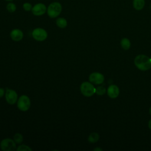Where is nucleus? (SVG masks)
<instances>
[{"label":"nucleus","instance_id":"412c9836","mask_svg":"<svg viewBox=\"0 0 151 151\" xmlns=\"http://www.w3.org/2000/svg\"><path fill=\"white\" fill-rule=\"evenodd\" d=\"M5 94V91L4 88L0 87V98H1L2 97H3Z\"/></svg>","mask_w":151,"mask_h":151},{"label":"nucleus","instance_id":"1a4fd4ad","mask_svg":"<svg viewBox=\"0 0 151 151\" xmlns=\"http://www.w3.org/2000/svg\"><path fill=\"white\" fill-rule=\"evenodd\" d=\"M47 8L44 4L39 3L35 5L31 9L32 13L35 16L42 15L46 12Z\"/></svg>","mask_w":151,"mask_h":151},{"label":"nucleus","instance_id":"9d476101","mask_svg":"<svg viewBox=\"0 0 151 151\" xmlns=\"http://www.w3.org/2000/svg\"><path fill=\"white\" fill-rule=\"evenodd\" d=\"M107 95L111 99H115L119 94V88L116 85H110L107 90Z\"/></svg>","mask_w":151,"mask_h":151},{"label":"nucleus","instance_id":"a878e982","mask_svg":"<svg viewBox=\"0 0 151 151\" xmlns=\"http://www.w3.org/2000/svg\"></svg>","mask_w":151,"mask_h":151},{"label":"nucleus","instance_id":"f257e3e1","mask_svg":"<svg viewBox=\"0 0 151 151\" xmlns=\"http://www.w3.org/2000/svg\"><path fill=\"white\" fill-rule=\"evenodd\" d=\"M136 67L141 71H147L151 68V58L144 54L137 55L134 60Z\"/></svg>","mask_w":151,"mask_h":151},{"label":"nucleus","instance_id":"7ed1b4c3","mask_svg":"<svg viewBox=\"0 0 151 151\" xmlns=\"http://www.w3.org/2000/svg\"><path fill=\"white\" fill-rule=\"evenodd\" d=\"M62 11V6L59 2H52L49 5L47 8V14L52 18L57 17Z\"/></svg>","mask_w":151,"mask_h":151},{"label":"nucleus","instance_id":"6e6552de","mask_svg":"<svg viewBox=\"0 0 151 151\" xmlns=\"http://www.w3.org/2000/svg\"><path fill=\"white\" fill-rule=\"evenodd\" d=\"M89 81L94 84H101L104 82V76L98 72H94L90 74L88 77Z\"/></svg>","mask_w":151,"mask_h":151},{"label":"nucleus","instance_id":"f03ea898","mask_svg":"<svg viewBox=\"0 0 151 151\" xmlns=\"http://www.w3.org/2000/svg\"><path fill=\"white\" fill-rule=\"evenodd\" d=\"M80 88L81 94L85 97H91L96 93V88L91 83L88 81L82 83Z\"/></svg>","mask_w":151,"mask_h":151},{"label":"nucleus","instance_id":"ddd939ff","mask_svg":"<svg viewBox=\"0 0 151 151\" xmlns=\"http://www.w3.org/2000/svg\"><path fill=\"white\" fill-rule=\"evenodd\" d=\"M99 138H100V136L97 133L93 132L88 136V141L90 143H96L99 140Z\"/></svg>","mask_w":151,"mask_h":151},{"label":"nucleus","instance_id":"4be33fe9","mask_svg":"<svg viewBox=\"0 0 151 151\" xmlns=\"http://www.w3.org/2000/svg\"><path fill=\"white\" fill-rule=\"evenodd\" d=\"M93 150L94 151H102V149H101L100 147H96V148L94 149Z\"/></svg>","mask_w":151,"mask_h":151},{"label":"nucleus","instance_id":"f8f14e48","mask_svg":"<svg viewBox=\"0 0 151 151\" xmlns=\"http://www.w3.org/2000/svg\"><path fill=\"white\" fill-rule=\"evenodd\" d=\"M132 6L136 11L142 10L145 6V0H133Z\"/></svg>","mask_w":151,"mask_h":151},{"label":"nucleus","instance_id":"b1692460","mask_svg":"<svg viewBox=\"0 0 151 151\" xmlns=\"http://www.w3.org/2000/svg\"><path fill=\"white\" fill-rule=\"evenodd\" d=\"M149 114L151 115V107L149 109Z\"/></svg>","mask_w":151,"mask_h":151},{"label":"nucleus","instance_id":"393cba45","mask_svg":"<svg viewBox=\"0 0 151 151\" xmlns=\"http://www.w3.org/2000/svg\"><path fill=\"white\" fill-rule=\"evenodd\" d=\"M6 1H12V0H6Z\"/></svg>","mask_w":151,"mask_h":151},{"label":"nucleus","instance_id":"0eeeda50","mask_svg":"<svg viewBox=\"0 0 151 151\" xmlns=\"http://www.w3.org/2000/svg\"><path fill=\"white\" fill-rule=\"evenodd\" d=\"M5 97L6 102L11 105L15 104L18 99L17 93L15 90L9 88L6 89L5 94Z\"/></svg>","mask_w":151,"mask_h":151},{"label":"nucleus","instance_id":"f3484780","mask_svg":"<svg viewBox=\"0 0 151 151\" xmlns=\"http://www.w3.org/2000/svg\"><path fill=\"white\" fill-rule=\"evenodd\" d=\"M106 92V89L104 86H100L96 88V93L99 96H103Z\"/></svg>","mask_w":151,"mask_h":151},{"label":"nucleus","instance_id":"39448f33","mask_svg":"<svg viewBox=\"0 0 151 151\" xmlns=\"http://www.w3.org/2000/svg\"><path fill=\"white\" fill-rule=\"evenodd\" d=\"M16 144L14 140L6 138L1 142L0 147L4 151H14L17 149Z\"/></svg>","mask_w":151,"mask_h":151},{"label":"nucleus","instance_id":"20e7f679","mask_svg":"<svg viewBox=\"0 0 151 151\" xmlns=\"http://www.w3.org/2000/svg\"><path fill=\"white\" fill-rule=\"evenodd\" d=\"M18 109L22 111H26L31 107V100L26 95H22L19 97L17 102Z\"/></svg>","mask_w":151,"mask_h":151},{"label":"nucleus","instance_id":"9b49d317","mask_svg":"<svg viewBox=\"0 0 151 151\" xmlns=\"http://www.w3.org/2000/svg\"><path fill=\"white\" fill-rule=\"evenodd\" d=\"M10 37L13 41H19L23 38L24 34L21 30L19 29H14L11 31Z\"/></svg>","mask_w":151,"mask_h":151},{"label":"nucleus","instance_id":"aec40b11","mask_svg":"<svg viewBox=\"0 0 151 151\" xmlns=\"http://www.w3.org/2000/svg\"><path fill=\"white\" fill-rule=\"evenodd\" d=\"M32 5L31 4L28 3V2H26V3H24L23 4V8L25 11H29L32 9Z\"/></svg>","mask_w":151,"mask_h":151},{"label":"nucleus","instance_id":"a211bd4d","mask_svg":"<svg viewBox=\"0 0 151 151\" xmlns=\"http://www.w3.org/2000/svg\"><path fill=\"white\" fill-rule=\"evenodd\" d=\"M17 151H31L32 149L27 145H21L17 148Z\"/></svg>","mask_w":151,"mask_h":151},{"label":"nucleus","instance_id":"423d86ee","mask_svg":"<svg viewBox=\"0 0 151 151\" xmlns=\"http://www.w3.org/2000/svg\"><path fill=\"white\" fill-rule=\"evenodd\" d=\"M32 36L34 40L38 41H43L47 38V31L41 28H37L32 32Z\"/></svg>","mask_w":151,"mask_h":151},{"label":"nucleus","instance_id":"4468645a","mask_svg":"<svg viewBox=\"0 0 151 151\" xmlns=\"http://www.w3.org/2000/svg\"><path fill=\"white\" fill-rule=\"evenodd\" d=\"M120 44H121V47H122V48H123L125 50H129L131 45L130 40L127 38H122L120 41Z\"/></svg>","mask_w":151,"mask_h":151},{"label":"nucleus","instance_id":"dca6fc26","mask_svg":"<svg viewBox=\"0 0 151 151\" xmlns=\"http://www.w3.org/2000/svg\"><path fill=\"white\" fill-rule=\"evenodd\" d=\"M13 140L17 144H20L23 141V136L21 134H20L19 133H15L14 136Z\"/></svg>","mask_w":151,"mask_h":151},{"label":"nucleus","instance_id":"6ab92c4d","mask_svg":"<svg viewBox=\"0 0 151 151\" xmlns=\"http://www.w3.org/2000/svg\"><path fill=\"white\" fill-rule=\"evenodd\" d=\"M6 9L9 12H14L15 11L17 7L16 5L12 2H9L6 5Z\"/></svg>","mask_w":151,"mask_h":151},{"label":"nucleus","instance_id":"2eb2a0df","mask_svg":"<svg viewBox=\"0 0 151 151\" xmlns=\"http://www.w3.org/2000/svg\"><path fill=\"white\" fill-rule=\"evenodd\" d=\"M56 25L60 28H64L67 25V21L64 18H58L56 20Z\"/></svg>","mask_w":151,"mask_h":151},{"label":"nucleus","instance_id":"5701e85b","mask_svg":"<svg viewBox=\"0 0 151 151\" xmlns=\"http://www.w3.org/2000/svg\"><path fill=\"white\" fill-rule=\"evenodd\" d=\"M148 126H149V128L151 130V119H150L148 122Z\"/></svg>","mask_w":151,"mask_h":151}]
</instances>
